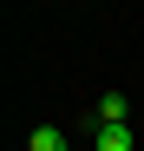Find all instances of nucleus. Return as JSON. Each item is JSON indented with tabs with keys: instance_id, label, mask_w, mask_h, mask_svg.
I'll return each mask as SVG.
<instances>
[{
	"instance_id": "nucleus-1",
	"label": "nucleus",
	"mask_w": 144,
	"mask_h": 151,
	"mask_svg": "<svg viewBox=\"0 0 144 151\" xmlns=\"http://www.w3.org/2000/svg\"><path fill=\"white\" fill-rule=\"evenodd\" d=\"M125 118H131V99L125 92H105L98 99V125H125Z\"/></svg>"
},
{
	"instance_id": "nucleus-2",
	"label": "nucleus",
	"mask_w": 144,
	"mask_h": 151,
	"mask_svg": "<svg viewBox=\"0 0 144 151\" xmlns=\"http://www.w3.org/2000/svg\"><path fill=\"white\" fill-rule=\"evenodd\" d=\"M98 151H131L138 138H131V125H98V138H92Z\"/></svg>"
},
{
	"instance_id": "nucleus-3",
	"label": "nucleus",
	"mask_w": 144,
	"mask_h": 151,
	"mask_svg": "<svg viewBox=\"0 0 144 151\" xmlns=\"http://www.w3.org/2000/svg\"><path fill=\"white\" fill-rule=\"evenodd\" d=\"M26 151H66V132H59V125H33Z\"/></svg>"
}]
</instances>
